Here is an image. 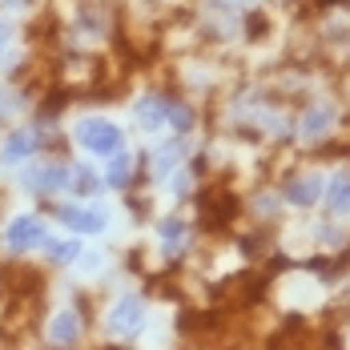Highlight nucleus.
Wrapping results in <instances>:
<instances>
[{
    "label": "nucleus",
    "mask_w": 350,
    "mask_h": 350,
    "mask_svg": "<svg viewBox=\"0 0 350 350\" xmlns=\"http://www.w3.org/2000/svg\"><path fill=\"white\" fill-rule=\"evenodd\" d=\"M77 141H81L89 153L109 157V153L121 149V129H117L113 121H101V117H85V121L77 125Z\"/></svg>",
    "instance_id": "1"
},
{
    "label": "nucleus",
    "mask_w": 350,
    "mask_h": 350,
    "mask_svg": "<svg viewBox=\"0 0 350 350\" xmlns=\"http://www.w3.org/2000/svg\"><path fill=\"white\" fill-rule=\"evenodd\" d=\"M141 318H145V302H141L137 294H125L113 310H109V330L113 334H137V326H141Z\"/></svg>",
    "instance_id": "2"
},
{
    "label": "nucleus",
    "mask_w": 350,
    "mask_h": 350,
    "mask_svg": "<svg viewBox=\"0 0 350 350\" xmlns=\"http://www.w3.org/2000/svg\"><path fill=\"white\" fill-rule=\"evenodd\" d=\"M44 242V226L36 221V217H16L8 230H4V245L12 250V254H25V250H36V245Z\"/></svg>",
    "instance_id": "3"
},
{
    "label": "nucleus",
    "mask_w": 350,
    "mask_h": 350,
    "mask_svg": "<svg viewBox=\"0 0 350 350\" xmlns=\"http://www.w3.org/2000/svg\"><path fill=\"white\" fill-rule=\"evenodd\" d=\"M25 185L33 189V193H57V189H65L69 185V165H36V170H29V177H25Z\"/></svg>",
    "instance_id": "4"
},
{
    "label": "nucleus",
    "mask_w": 350,
    "mask_h": 350,
    "mask_svg": "<svg viewBox=\"0 0 350 350\" xmlns=\"http://www.w3.org/2000/svg\"><path fill=\"white\" fill-rule=\"evenodd\" d=\"M61 221L69 230H81V234H101L105 230V213L101 210H81V206H61Z\"/></svg>",
    "instance_id": "5"
},
{
    "label": "nucleus",
    "mask_w": 350,
    "mask_h": 350,
    "mask_svg": "<svg viewBox=\"0 0 350 350\" xmlns=\"http://www.w3.org/2000/svg\"><path fill=\"white\" fill-rule=\"evenodd\" d=\"M40 137H36L33 129H21V133H12V137L4 141V161H25V157H33Z\"/></svg>",
    "instance_id": "6"
},
{
    "label": "nucleus",
    "mask_w": 350,
    "mask_h": 350,
    "mask_svg": "<svg viewBox=\"0 0 350 350\" xmlns=\"http://www.w3.org/2000/svg\"><path fill=\"white\" fill-rule=\"evenodd\" d=\"M286 198H290L294 206H314L318 198H322V181H318V177H298V181H290Z\"/></svg>",
    "instance_id": "7"
},
{
    "label": "nucleus",
    "mask_w": 350,
    "mask_h": 350,
    "mask_svg": "<svg viewBox=\"0 0 350 350\" xmlns=\"http://www.w3.org/2000/svg\"><path fill=\"white\" fill-rule=\"evenodd\" d=\"M326 210L350 213V177H334V181L326 185Z\"/></svg>",
    "instance_id": "8"
},
{
    "label": "nucleus",
    "mask_w": 350,
    "mask_h": 350,
    "mask_svg": "<svg viewBox=\"0 0 350 350\" xmlns=\"http://www.w3.org/2000/svg\"><path fill=\"white\" fill-rule=\"evenodd\" d=\"M330 121H334V109L330 105H314L306 117H302V133H306V137H322V133L330 129Z\"/></svg>",
    "instance_id": "9"
},
{
    "label": "nucleus",
    "mask_w": 350,
    "mask_h": 350,
    "mask_svg": "<svg viewBox=\"0 0 350 350\" xmlns=\"http://www.w3.org/2000/svg\"><path fill=\"white\" fill-rule=\"evenodd\" d=\"M137 121L149 125V129H161V125H165V109H161V101H157V97L137 101Z\"/></svg>",
    "instance_id": "10"
},
{
    "label": "nucleus",
    "mask_w": 350,
    "mask_h": 350,
    "mask_svg": "<svg viewBox=\"0 0 350 350\" xmlns=\"http://www.w3.org/2000/svg\"><path fill=\"white\" fill-rule=\"evenodd\" d=\"M69 185L81 193V198H85V193H93V189L101 185V177L93 174L89 165H69Z\"/></svg>",
    "instance_id": "11"
},
{
    "label": "nucleus",
    "mask_w": 350,
    "mask_h": 350,
    "mask_svg": "<svg viewBox=\"0 0 350 350\" xmlns=\"http://www.w3.org/2000/svg\"><path fill=\"white\" fill-rule=\"evenodd\" d=\"M105 181L109 185H117V189H125V185L133 181V161H129V157H113L109 170H105Z\"/></svg>",
    "instance_id": "12"
},
{
    "label": "nucleus",
    "mask_w": 350,
    "mask_h": 350,
    "mask_svg": "<svg viewBox=\"0 0 350 350\" xmlns=\"http://www.w3.org/2000/svg\"><path fill=\"white\" fill-rule=\"evenodd\" d=\"M49 334H53V342H77V314H72V310L57 314Z\"/></svg>",
    "instance_id": "13"
},
{
    "label": "nucleus",
    "mask_w": 350,
    "mask_h": 350,
    "mask_svg": "<svg viewBox=\"0 0 350 350\" xmlns=\"http://www.w3.org/2000/svg\"><path fill=\"white\" fill-rule=\"evenodd\" d=\"M161 109H165V121L174 125L177 133H185V129H189V109H181L177 101H161Z\"/></svg>",
    "instance_id": "14"
},
{
    "label": "nucleus",
    "mask_w": 350,
    "mask_h": 350,
    "mask_svg": "<svg viewBox=\"0 0 350 350\" xmlns=\"http://www.w3.org/2000/svg\"><path fill=\"white\" fill-rule=\"evenodd\" d=\"M181 238H185V221H181V217H170V221H161V242L170 245V250H174Z\"/></svg>",
    "instance_id": "15"
},
{
    "label": "nucleus",
    "mask_w": 350,
    "mask_h": 350,
    "mask_svg": "<svg viewBox=\"0 0 350 350\" xmlns=\"http://www.w3.org/2000/svg\"><path fill=\"white\" fill-rule=\"evenodd\" d=\"M49 258L65 266V262H72V258H81V245H77V242H53V245H49Z\"/></svg>",
    "instance_id": "16"
},
{
    "label": "nucleus",
    "mask_w": 350,
    "mask_h": 350,
    "mask_svg": "<svg viewBox=\"0 0 350 350\" xmlns=\"http://www.w3.org/2000/svg\"><path fill=\"white\" fill-rule=\"evenodd\" d=\"M177 153H181V141H170L161 153H157V174L165 177L170 170H174V161H177Z\"/></svg>",
    "instance_id": "17"
},
{
    "label": "nucleus",
    "mask_w": 350,
    "mask_h": 350,
    "mask_svg": "<svg viewBox=\"0 0 350 350\" xmlns=\"http://www.w3.org/2000/svg\"><path fill=\"white\" fill-rule=\"evenodd\" d=\"M12 105H16V101H12V93H4V89H0V121L12 113Z\"/></svg>",
    "instance_id": "18"
}]
</instances>
